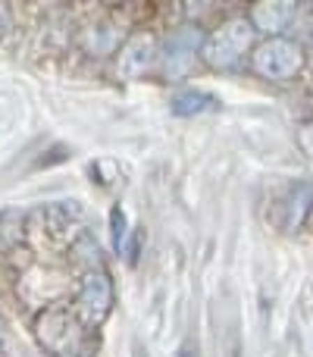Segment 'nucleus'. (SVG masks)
<instances>
[{"mask_svg":"<svg viewBox=\"0 0 313 357\" xmlns=\"http://www.w3.org/2000/svg\"><path fill=\"white\" fill-rule=\"evenodd\" d=\"M31 333L50 357H98L100 351V329L85 323L69 304L38 310Z\"/></svg>","mask_w":313,"mask_h":357,"instance_id":"nucleus-1","label":"nucleus"},{"mask_svg":"<svg viewBox=\"0 0 313 357\" xmlns=\"http://www.w3.org/2000/svg\"><path fill=\"white\" fill-rule=\"evenodd\" d=\"M254 38H257V31L251 29L247 16L226 19V22L216 25V29L207 35L201 56L210 69H216V73H235V69L251 56Z\"/></svg>","mask_w":313,"mask_h":357,"instance_id":"nucleus-2","label":"nucleus"},{"mask_svg":"<svg viewBox=\"0 0 313 357\" xmlns=\"http://www.w3.org/2000/svg\"><path fill=\"white\" fill-rule=\"evenodd\" d=\"M204 41H207V31L197 22H182L166 31V38L160 41V56H157V66L163 73V79L166 82L188 79L194 73L197 60H201Z\"/></svg>","mask_w":313,"mask_h":357,"instance_id":"nucleus-3","label":"nucleus"},{"mask_svg":"<svg viewBox=\"0 0 313 357\" xmlns=\"http://www.w3.org/2000/svg\"><path fill=\"white\" fill-rule=\"evenodd\" d=\"M251 69L266 82H291L304 73V47L291 38H264L251 50Z\"/></svg>","mask_w":313,"mask_h":357,"instance_id":"nucleus-4","label":"nucleus"},{"mask_svg":"<svg viewBox=\"0 0 313 357\" xmlns=\"http://www.w3.org/2000/svg\"><path fill=\"white\" fill-rule=\"evenodd\" d=\"M113 301H116V291H113V279L107 276V270H88L79 282V291H75V304L79 317L91 326H100L107 320V314L113 310Z\"/></svg>","mask_w":313,"mask_h":357,"instance_id":"nucleus-5","label":"nucleus"},{"mask_svg":"<svg viewBox=\"0 0 313 357\" xmlns=\"http://www.w3.org/2000/svg\"><path fill=\"white\" fill-rule=\"evenodd\" d=\"M160 41L151 31H135L129 35L116 50V69L123 79H142L157 66Z\"/></svg>","mask_w":313,"mask_h":357,"instance_id":"nucleus-6","label":"nucleus"},{"mask_svg":"<svg viewBox=\"0 0 313 357\" xmlns=\"http://www.w3.org/2000/svg\"><path fill=\"white\" fill-rule=\"evenodd\" d=\"M291 19H295V3L291 0H257L251 6L247 22H251L254 31H264L266 38H279L289 29Z\"/></svg>","mask_w":313,"mask_h":357,"instance_id":"nucleus-7","label":"nucleus"},{"mask_svg":"<svg viewBox=\"0 0 313 357\" xmlns=\"http://www.w3.org/2000/svg\"><path fill=\"white\" fill-rule=\"evenodd\" d=\"M216 107H220V100L207 91H197V88H178L169 98L172 116H182V119L201 116V113H210V110H216Z\"/></svg>","mask_w":313,"mask_h":357,"instance_id":"nucleus-8","label":"nucleus"},{"mask_svg":"<svg viewBox=\"0 0 313 357\" xmlns=\"http://www.w3.org/2000/svg\"><path fill=\"white\" fill-rule=\"evenodd\" d=\"M310 204H313V191L307 188V185H295V188L289 191V197H285V207L289 210H282V213H289V220L282 222L285 232H295V229L301 226L304 216H307V210H310Z\"/></svg>","mask_w":313,"mask_h":357,"instance_id":"nucleus-9","label":"nucleus"},{"mask_svg":"<svg viewBox=\"0 0 313 357\" xmlns=\"http://www.w3.org/2000/svg\"><path fill=\"white\" fill-rule=\"evenodd\" d=\"M110 232H113V251L123 257L125 254V245H129V222H125V210L119 207H113V213H110Z\"/></svg>","mask_w":313,"mask_h":357,"instance_id":"nucleus-10","label":"nucleus"},{"mask_svg":"<svg viewBox=\"0 0 313 357\" xmlns=\"http://www.w3.org/2000/svg\"><path fill=\"white\" fill-rule=\"evenodd\" d=\"M10 29H13V13L6 3H0V41L10 35Z\"/></svg>","mask_w":313,"mask_h":357,"instance_id":"nucleus-11","label":"nucleus"},{"mask_svg":"<svg viewBox=\"0 0 313 357\" xmlns=\"http://www.w3.org/2000/svg\"><path fill=\"white\" fill-rule=\"evenodd\" d=\"M301 148L313 157V123H304L301 126Z\"/></svg>","mask_w":313,"mask_h":357,"instance_id":"nucleus-12","label":"nucleus"},{"mask_svg":"<svg viewBox=\"0 0 313 357\" xmlns=\"http://www.w3.org/2000/svg\"><path fill=\"white\" fill-rule=\"evenodd\" d=\"M0 335H3V317H0Z\"/></svg>","mask_w":313,"mask_h":357,"instance_id":"nucleus-13","label":"nucleus"},{"mask_svg":"<svg viewBox=\"0 0 313 357\" xmlns=\"http://www.w3.org/2000/svg\"><path fill=\"white\" fill-rule=\"evenodd\" d=\"M142 357H144V354H142Z\"/></svg>","mask_w":313,"mask_h":357,"instance_id":"nucleus-14","label":"nucleus"}]
</instances>
